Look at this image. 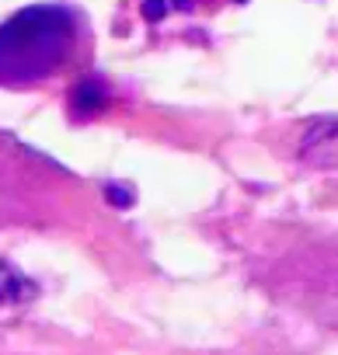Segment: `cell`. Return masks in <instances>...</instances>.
<instances>
[{
    "label": "cell",
    "instance_id": "6da1fadb",
    "mask_svg": "<svg viewBox=\"0 0 338 355\" xmlns=\"http://www.w3.org/2000/svg\"><path fill=\"white\" fill-rule=\"evenodd\" d=\"M91 60V25L77 8L32 4L0 25V84L35 87Z\"/></svg>",
    "mask_w": 338,
    "mask_h": 355
},
{
    "label": "cell",
    "instance_id": "3957f363",
    "mask_svg": "<svg viewBox=\"0 0 338 355\" xmlns=\"http://www.w3.org/2000/svg\"><path fill=\"white\" fill-rule=\"evenodd\" d=\"M22 286H28V282H25V279H22V275H18V272L8 265V261H0V303L18 300V296L25 293Z\"/></svg>",
    "mask_w": 338,
    "mask_h": 355
},
{
    "label": "cell",
    "instance_id": "7a4b0ae2",
    "mask_svg": "<svg viewBox=\"0 0 338 355\" xmlns=\"http://www.w3.org/2000/svg\"><path fill=\"white\" fill-rule=\"evenodd\" d=\"M227 4H248V0H171V8L182 15H217Z\"/></svg>",
    "mask_w": 338,
    "mask_h": 355
}]
</instances>
